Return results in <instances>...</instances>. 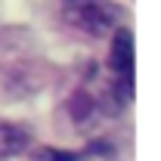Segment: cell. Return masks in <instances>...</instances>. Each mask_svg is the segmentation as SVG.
<instances>
[{
    "label": "cell",
    "mask_w": 161,
    "mask_h": 161,
    "mask_svg": "<svg viewBox=\"0 0 161 161\" xmlns=\"http://www.w3.org/2000/svg\"><path fill=\"white\" fill-rule=\"evenodd\" d=\"M121 6L112 0H65V19L90 37H105L121 25Z\"/></svg>",
    "instance_id": "cell-1"
},
{
    "label": "cell",
    "mask_w": 161,
    "mask_h": 161,
    "mask_svg": "<svg viewBox=\"0 0 161 161\" xmlns=\"http://www.w3.org/2000/svg\"><path fill=\"white\" fill-rule=\"evenodd\" d=\"M108 68L118 78H133V31L118 25L112 31V53H108Z\"/></svg>",
    "instance_id": "cell-2"
},
{
    "label": "cell",
    "mask_w": 161,
    "mask_h": 161,
    "mask_svg": "<svg viewBox=\"0 0 161 161\" xmlns=\"http://www.w3.org/2000/svg\"><path fill=\"white\" fill-rule=\"evenodd\" d=\"M31 146V130L13 124V121H0V161L3 158H16Z\"/></svg>",
    "instance_id": "cell-3"
},
{
    "label": "cell",
    "mask_w": 161,
    "mask_h": 161,
    "mask_svg": "<svg viewBox=\"0 0 161 161\" xmlns=\"http://www.w3.org/2000/svg\"><path fill=\"white\" fill-rule=\"evenodd\" d=\"M68 112L78 121V127H90L96 118H102V108H99V102H96L93 93H75L71 102H68Z\"/></svg>",
    "instance_id": "cell-4"
},
{
    "label": "cell",
    "mask_w": 161,
    "mask_h": 161,
    "mask_svg": "<svg viewBox=\"0 0 161 161\" xmlns=\"http://www.w3.org/2000/svg\"><path fill=\"white\" fill-rule=\"evenodd\" d=\"M37 161H80L78 152H62V149H47V152H40Z\"/></svg>",
    "instance_id": "cell-5"
}]
</instances>
